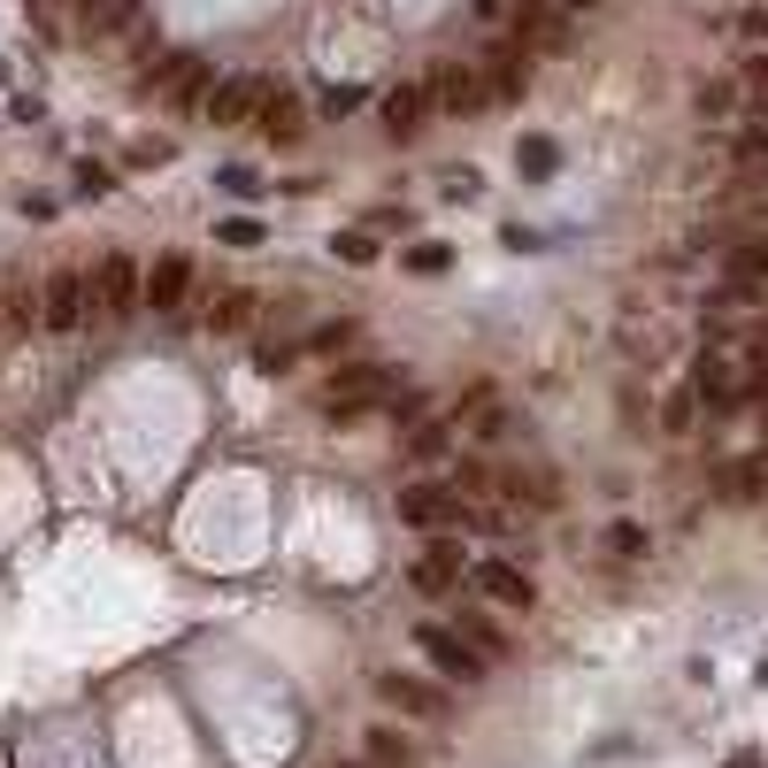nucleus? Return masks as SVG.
Masks as SVG:
<instances>
[{
	"instance_id": "f257e3e1",
	"label": "nucleus",
	"mask_w": 768,
	"mask_h": 768,
	"mask_svg": "<svg viewBox=\"0 0 768 768\" xmlns=\"http://www.w3.org/2000/svg\"><path fill=\"white\" fill-rule=\"evenodd\" d=\"M392 392H400V369L354 361V369H338V377L323 385V415H330V423H361V415H377Z\"/></svg>"
},
{
	"instance_id": "f03ea898",
	"label": "nucleus",
	"mask_w": 768,
	"mask_h": 768,
	"mask_svg": "<svg viewBox=\"0 0 768 768\" xmlns=\"http://www.w3.org/2000/svg\"><path fill=\"white\" fill-rule=\"evenodd\" d=\"M139 307H147L139 262H131V254H108V262L93 270V315H101V323H131Z\"/></svg>"
},
{
	"instance_id": "7ed1b4c3",
	"label": "nucleus",
	"mask_w": 768,
	"mask_h": 768,
	"mask_svg": "<svg viewBox=\"0 0 768 768\" xmlns=\"http://www.w3.org/2000/svg\"><path fill=\"white\" fill-rule=\"evenodd\" d=\"M400 523H415V530H469V507H461L454 484H408L400 492Z\"/></svg>"
},
{
	"instance_id": "20e7f679",
	"label": "nucleus",
	"mask_w": 768,
	"mask_h": 768,
	"mask_svg": "<svg viewBox=\"0 0 768 768\" xmlns=\"http://www.w3.org/2000/svg\"><path fill=\"white\" fill-rule=\"evenodd\" d=\"M423 93H431V108H439V116H476V108H492V101H484L476 62H439V70L423 77Z\"/></svg>"
},
{
	"instance_id": "39448f33",
	"label": "nucleus",
	"mask_w": 768,
	"mask_h": 768,
	"mask_svg": "<svg viewBox=\"0 0 768 768\" xmlns=\"http://www.w3.org/2000/svg\"><path fill=\"white\" fill-rule=\"evenodd\" d=\"M208 93H215V62L177 54V62H169V77H161V101H169L177 116H208Z\"/></svg>"
},
{
	"instance_id": "423d86ee",
	"label": "nucleus",
	"mask_w": 768,
	"mask_h": 768,
	"mask_svg": "<svg viewBox=\"0 0 768 768\" xmlns=\"http://www.w3.org/2000/svg\"><path fill=\"white\" fill-rule=\"evenodd\" d=\"M415 645L431 653V669H439V676H454V684H484V653H476V645H461V630L423 622V630H415Z\"/></svg>"
},
{
	"instance_id": "0eeeda50",
	"label": "nucleus",
	"mask_w": 768,
	"mask_h": 768,
	"mask_svg": "<svg viewBox=\"0 0 768 768\" xmlns=\"http://www.w3.org/2000/svg\"><path fill=\"white\" fill-rule=\"evenodd\" d=\"M476 77H484V101H523L530 93V46L515 39V46H492L484 62H476Z\"/></svg>"
},
{
	"instance_id": "6e6552de",
	"label": "nucleus",
	"mask_w": 768,
	"mask_h": 768,
	"mask_svg": "<svg viewBox=\"0 0 768 768\" xmlns=\"http://www.w3.org/2000/svg\"><path fill=\"white\" fill-rule=\"evenodd\" d=\"M39 301H46V330H77L85 307H93V277H85V270H54Z\"/></svg>"
},
{
	"instance_id": "1a4fd4ad",
	"label": "nucleus",
	"mask_w": 768,
	"mask_h": 768,
	"mask_svg": "<svg viewBox=\"0 0 768 768\" xmlns=\"http://www.w3.org/2000/svg\"><path fill=\"white\" fill-rule=\"evenodd\" d=\"M469 585H476V592H484L492 608H515V614H523L530 600H538V585H530V577H523L515 561H492V554H484V561L469 569Z\"/></svg>"
},
{
	"instance_id": "9d476101",
	"label": "nucleus",
	"mask_w": 768,
	"mask_h": 768,
	"mask_svg": "<svg viewBox=\"0 0 768 768\" xmlns=\"http://www.w3.org/2000/svg\"><path fill=\"white\" fill-rule=\"evenodd\" d=\"M692 392H699V408H746V400H754V385L738 377V361H730V354H707V361H699V377H692Z\"/></svg>"
},
{
	"instance_id": "9b49d317",
	"label": "nucleus",
	"mask_w": 768,
	"mask_h": 768,
	"mask_svg": "<svg viewBox=\"0 0 768 768\" xmlns=\"http://www.w3.org/2000/svg\"><path fill=\"white\" fill-rule=\"evenodd\" d=\"M262 101H270L262 77H215V93H208V124H246V116H262Z\"/></svg>"
},
{
	"instance_id": "f8f14e48",
	"label": "nucleus",
	"mask_w": 768,
	"mask_h": 768,
	"mask_svg": "<svg viewBox=\"0 0 768 768\" xmlns=\"http://www.w3.org/2000/svg\"><path fill=\"white\" fill-rule=\"evenodd\" d=\"M185 293H192V262L185 254H161L147 277V307L154 315H185Z\"/></svg>"
},
{
	"instance_id": "ddd939ff",
	"label": "nucleus",
	"mask_w": 768,
	"mask_h": 768,
	"mask_svg": "<svg viewBox=\"0 0 768 768\" xmlns=\"http://www.w3.org/2000/svg\"><path fill=\"white\" fill-rule=\"evenodd\" d=\"M715 492L730 499V507H754L768 492V454H738V461H723L715 469Z\"/></svg>"
},
{
	"instance_id": "4468645a",
	"label": "nucleus",
	"mask_w": 768,
	"mask_h": 768,
	"mask_svg": "<svg viewBox=\"0 0 768 768\" xmlns=\"http://www.w3.org/2000/svg\"><path fill=\"white\" fill-rule=\"evenodd\" d=\"M423 116H431V93H423V85H392V93H385V131H392V139H415Z\"/></svg>"
},
{
	"instance_id": "2eb2a0df",
	"label": "nucleus",
	"mask_w": 768,
	"mask_h": 768,
	"mask_svg": "<svg viewBox=\"0 0 768 768\" xmlns=\"http://www.w3.org/2000/svg\"><path fill=\"white\" fill-rule=\"evenodd\" d=\"M377 699L400 707V715H446V692L415 684V676H377Z\"/></svg>"
},
{
	"instance_id": "dca6fc26",
	"label": "nucleus",
	"mask_w": 768,
	"mask_h": 768,
	"mask_svg": "<svg viewBox=\"0 0 768 768\" xmlns=\"http://www.w3.org/2000/svg\"><path fill=\"white\" fill-rule=\"evenodd\" d=\"M254 124H262V139H270V147H293V139H301V131H307V108H301V101H293V93H270Z\"/></svg>"
},
{
	"instance_id": "f3484780",
	"label": "nucleus",
	"mask_w": 768,
	"mask_h": 768,
	"mask_svg": "<svg viewBox=\"0 0 768 768\" xmlns=\"http://www.w3.org/2000/svg\"><path fill=\"white\" fill-rule=\"evenodd\" d=\"M415 585H423V592H454V585H461V546L439 538V546L415 561Z\"/></svg>"
},
{
	"instance_id": "a211bd4d",
	"label": "nucleus",
	"mask_w": 768,
	"mask_h": 768,
	"mask_svg": "<svg viewBox=\"0 0 768 768\" xmlns=\"http://www.w3.org/2000/svg\"><path fill=\"white\" fill-rule=\"evenodd\" d=\"M254 293H215V301H208V323H215V330H223V338H239V330H254Z\"/></svg>"
},
{
	"instance_id": "6ab92c4d",
	"label": "nucleus",
	"mask_w": 768,
	"mask_h": 768,
	"mask_svg": "<svg viewBox=\"0 0 768 768\" xmlns=\"http://www.w3.org/2000/svg\"><path fill=\"white\" fill-rule=\"evenodd\" d=\"M31 323H46V301L31 285H8L0 293V330H31Z\"/></svg>"
},
{
	"instance_id": "aec40b11",
	"label": "nucleus",
	"mask_w": 768,
	"mask_h": 768,
	"mask_svg": "<svg viewBox=\"0 0 768 768\" xmlns=\"http://www.w3.org/2000/svg\"><path fill=\"white\" fill-rule=\"evenodd\" d=\"M730 285H768V246L761 239H738V246H730Z\"/></svg>"
},
{
	"instance_id": "412c9836",
	"label": "nucleus",
	"mask_w": 768,
	"mask_h": 768,
	"mask_svg": "<svg viewBox=\"0 0 768 768\" xmlns=\"http://www.w3.org/2000/svg\"><path fill=\"white\" fill-rule=\"evenodd\" d=\"M515 169H523L530 185H546V177L561 169V147H554V139H523V147H515Z\"/></svg>"
},
{
	"instance_id": "4be33fe9",
	"label": "nucleus",
	"mask_w": 768,
	"mask_h": 768,
	"mask_svg": "<svg viewBox=\"0 0 768 768\" xmlns=\"http://www.w3.org/2000/svg\"><path fill=\"white\" fill-rule=\"evenodd\" d=\"M461 638H469L484 661H499V653H507V638H499V622H492V614H461Z\"/></svg>"
},
{
	"instance_id": "5701e85b",
	"label": "nucleus",
	"mask_w": 768,
	"mask_h": 768,
	"mask_svg": "<svg viewBox=\"0 0 768 768\" xmlns=\"http://www.w3.org/2000/svg\"><path fill=\"white\" fill-rule=\"evenodd\" d=\"M293 361H301V346H293V338H262V346H254V369H262V377H285Z\"/></svg>"
},
{
	"instance_id": "b1692460",
	"label": "nucleus",
	"mask_w": 768,
	"mask_h": 768,
	"mask_svg": "<svg viewBox=\"0 0 768 768\" xmlns=\"http://www.w3.org/2000/svg\"><path fill=\"white\" fill-rule=\"evenodd\" d=\"M346 346H354V323H315L301 338V354H346Z\"/></svg>"
},
{
	"instance_id": "393cba45",
	"label": "nucleus",
	"mask_w": 768,
	"mask_h": 768,
	"mask_svg": "<svg viewBox=\"0 0 768 768\" xmlns=\"http://www.w3.org/2000/svg\"><path fill=\"white\" fill-rule=\"evenodd\" d=\"M369 761H377V768H408L415 754H408V738H400V730H369Z\"/></svg>"
},
{
	"instance_id": "a878e982",
	"label": "nucleus",
	"mask_w": 768,
	"mask_h": 768,
	"mask_svg": "<svg viewBox=\"0 0 768 768\" xmlns=\"http://www.w3.org/2000/svg\"><path fill=\"white\" fill-rule=\"evenodd\" d=\"M330 254H338V262H354V270H369V262H377V239H369V231H338V239H330Z\"/></svg>"
},
{
	"instance_id": "bb28decb",
	"label": "nucleus",
	"mask_w": 768,
	"mask_h": 768,
	"mask_svg": "<svg viewBox=\"0 0 768 768\" xmlns=\"http://www.w3.org/2000/svg\"><path fill=\"white\" fill-rule=\"evenodd\" d=\"M446 446H454V439H446V423H415V431H408V454H415V461H439Z\"/></svg>"
},
{
	"instance_id": "cd10ccee",
	"label": "nucleus",
	"mask_w": 768,
	"mask_h": 768,
	"mask_svg": "<svg viewBox=\"0 0 768 768\" xmlns=\"http://www.w3.org/2000/svg\"><path fill=\"white\" fill-rule=\"evenodd\" d=\"M661 423H669V431L684 439V431L699 423V392H669V408H661Z\"/></svg>"
},
{
	"instance_id": "c85d7f7f",
	"label": "nucleus",
	"mask_w": 768,
	"mask_h": 768,
	"mask_svg": "<svg viewBox=\"0 0 768 768\" xmlns=\"http://www.w3.org/2000/svg\"><path fill=\"white\" fill-rule=\"evenodd\" d=\"M215 185H223V192H231V200H262V192H270V185H262V177H254V169H239V161H231V169H223V177H215Z\"/></svg>"
},
{
	"instance_id": "c756f323",
	"label": "nucleus",
	"mask_w": 768,
	"mask_h": 768,
	"mask_svg": "<svg viewBox=\"0 0 768 768\" xmlns=\"http://www.w3.org/2000/svg\"><path fill=\"white\" fill-rule=\"evenodd\" d=\"M446 262H454V254H446L439 239H423V246H408V270H415V277H439Z\"/></svg>"
},
{
	"instance_id": "7c9ffc66",
	"label": "nucleus",
	"mask_w": 768,
	"mask_h": 768,
	"mask_svg": "<svg viewBox=\"0 0 768 768\" xmlns=\"http://www.w3.org/2000/svg\"><path fill=\"white\" fill-rule=\"evenodd\" d=\"M608 554H614V561H638V554H645V530H638V523H614V530H608Z\"/></svg>"
},
{
	"instance_id": "2f4dec72",
	"label": "nucleus",
	"mask_w": 768,
	"mask_h": 768,
	"mask_svg": "<svg viewBox=\"0 0 768 768\" xmlns=\"http://www.w3.org/2000/svg\"><path fill=\"white\" fill-rule=\"evenodd\" d=\"M215 239H223V246H262V223H254V215H231Z\"/></svg>"
},
{
	"instance_id": "473e14b6",
	"label": "nucleus",
	"mask_w": 768,
	"mask_h": 768,
	"mask_svg": "<svg viewBox=\"0 0 768 768\" xmlns=\"http://www.w3.org/2000/svg\"><path fill=\"white\" fill-rule=\"evenodd\" d=\"M439 192H446V200H476V192H484V177H476V169H446V185H439Z\"/></svg>"
},
{
	"instance_id": "72a5a7b5",
	"label": "nucleus",
	"mask_w": 768,
	"mask_h": 768,
	"mask_svg": "<svg viewBox=\"0 0 768 768\" xmlns=\"http://www.w3.org/2000/svg\"><path fill=\"white\" fill-rule=\"evenodd\" d=\"M738 161H768V124H746V131H738Z\"/></svg>"
},
{
	"instance_id": "f704fd0d",
	"label": "nucleus",
	"mask_w": 768,
	"mask_h": 768,
	"mask_svg": "<svg viewBox=\"0 0 768 768\" xmlns=\"http://www.w3.org/2000/svg\"><path fill=\"white\" fill-rule=\"evenodd\" d=\"M730 101H738L730 85H699V116H730Z\"/></svg>"
},
{
	"instance_id": "c9c22d12",
	"label": "nucleus",
	"mask_w": 768,
	"mask_h": 768,
	"mask_svg": "<svg viewBox=\"0 0 768 768\" xmlns=\"http://www.w3.org/2000/svg\"><path fill=\"white\" fill-rule=\"evenodd\" d=\"M108 185H116V177H108V161H85V169H77V192H93V200H101Z\"/></svg>"
},
{
	"instance_id": "e433bc0d",
	"label": "nucleus",
	"mask_w": 768,
	"mask_h": 768,
	"mask_svg": "<svg viewBox=\"0 0 768 768\" xmlns=\"http://www.w3.org/2000/svg\"><path fill=\"white\" fill-rule=\"evenodd\" d=\"M746 93H754V101H768V54H754V62H746Z\"/></svg>"
},
{
	"instance_id": "4c0bfd02",
	"label": "nucleus",
	"mask_w": 768,
	"mask_h": 768,
	"mask_svg": "<svg viewBox=\"0 0 768 768\" xmlns=\"http://www.w3.org/2000/svg\"><path fill=\"white\" fill-rule=\"evenodd\" d=\"M346 108H361V93H354V85H330V101H323V116H346Z\"/></svg>"
},
{
	"instance_id": "58836bf2",
	"label": "nucleus",
	"mask_w": 768,
	"mask_h": 768,
	"mask_svg": "<svg viewBox=\"0 0 768 768\" xmlns=\"http://www.w3.org/2000/svg\"><path fill=\"white\" fill-rule=\"evenodd\" d=\"M499 8H507V0H476V15H484V23H492V15H499Z\"/></svg>"
},
{
	"instance_id": "ea45409f",
	"label": "nucleus",
	"mask_w": 768,
	"mask_h": 768,
	"mask_svg": "<svg viewBox=\"0 0 768 768\" xmlns=\"http://www.w3.org/2000/svg\"><path fill=\"white\" fill-rule=\"evenodd\" d=\"M730 768H761V754H738V761H730Z\"/></svg>"
},
{
	"instance_id": "a19ab883",
	"label": "nucleus",
	"mask_w": 768,
	"mask_h": 768,
	"mask_svg": "<svg viewBox=\"0 0 768 768\" xmlns=\"http://www.w3.org/2000/svg\"><path fill=\"white\" fill-rule=\"evenodd\" d=\"M70 8H85V15H93V8H108V0H70Z\"/></svg>"
},
{
	"instance_id": "79ce46f5",
	"label": "nucleus",
	"mask_w": 768,
	"mask_h": 768,
	"mask_svg": "<svg viewBox=\"0 0 768 768\" xmlns=\"http://www.w3.org/2000/svg\"><path fill=\"white\" fill-rule=\"evenodd\" d=\"M338 768H377V761H338Z\"/></svg>"
}]
</instances>
